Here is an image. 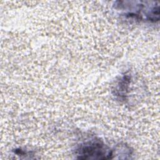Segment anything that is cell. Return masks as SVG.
Here are the masks:
<instances>
[{"label": "cell", "instance_id": "1", "mask_svg": "<svg viewBox=\"0 0 160 160\" xmlns=\"http://www.w3.org/2000/svg\"><path fill=\"white\" fill-rule=\"evenodd\" d=\"M84 156L83 159L95 158L98 156V159H107L105 156L110 158V155H112L111 152L105 148L103 144L100 142H92L82 146L80 149L79 156Z\"/></svg>", "mask_w": 160, "mask_h": 160}]
</instances>
